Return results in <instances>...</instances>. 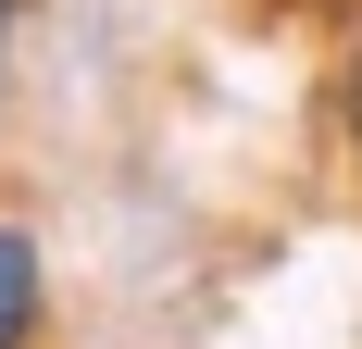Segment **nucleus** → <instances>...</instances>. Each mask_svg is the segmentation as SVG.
<instances>
[{"mask_svg":"<svg viewBox=\"0 0 362 349\" xmlns=\"http://www.w3.org/2000/svg\"><path fill=\"white\" fill-rule=\"evenodd\" d=\"M0 349H50V249L25 212H0Z\"/></svg>","mask_w":362,"mask_h":349,"instance_id":"1","label":"nucleus"},{"mask_svg":"<svg viewBox=\"0 0 362 349\" xmlns=\"http://www.w3.org/2000/svg\"><path fill=\"white\" fill-rule=\"evenodd\" d=\"M337 138H350V162H362V25H350V50H337Z\"/></svg>","mask_w":362,"mask_h":349,"instance_id":"2","label":"nucleus"},{"mask_svg":"<svg viewBox=\"0 0 362 349\" xmlns=\"http://www.w3.org/2000/svg\"><path fill=\"white\" fill-rule=\"evenodd\" d=\"M13 13H25V0H0V100H13Z\"/></svg>","mask_w":362,"mask_h":349,"instance_id":"3","label":"nucleus"}]
</instances>
